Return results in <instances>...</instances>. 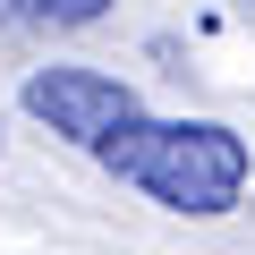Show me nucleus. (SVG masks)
<instances>
[{
  "mask_svg": "<svg viewBox=\"0 0 255 255\" xmlns=\"http://www.w3.org/2000/svg\"><path fill=\"white\" fill-rule=\"evenodd\" d=\"M102 170H119L128 187H145L162 213H187V221H213L247 196L255 179V153L238 128L221 119H136L128 136H111L94 153Z\"/></svg>",
  "mask_w": 255,
  "mask_h": 255,
  "instance_id": "1",
  "label": "nucleus"
},
{
  "mask_svg": "<svg viewBox=\"0 0 255 255\" xmlns=\"http://www.w3.org/2000/svg\"><path fill=\"white\" fill-rule=\"evenodd\" d=\"M17 102H26V119H43L51 136H68L85 153H102L111 136H128V128L145 119V102L119 77H102V68H34Z\"/></svg>",
  "mask_w": 255,
  "mask_h": 255,
  "instance_id": "2",
  "label": "nucleus"
},
{
  "mask_svg": "<svg viewBox=\"0 0 255 255\" xmlns=\"http://www.w3.org/2000/svg\"><path fill=\"white\" fill-rule=\"evenodd\" d=\"M0 9H9L17 26H60V34H68V26H94L111 0H0Z\"/></svg>",
  "mask_w": 255,
  "mask_h": 255,
  "instance_id": "3",
  "label": "nucleus"
}]
</instances>
